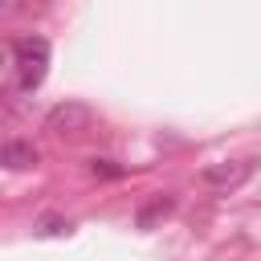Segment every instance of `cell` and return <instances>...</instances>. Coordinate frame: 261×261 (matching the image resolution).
I'll return each instance as SVG.
<instances>
[{
    "instance_id": "6da1fadb",
    "label": "cell",
    "mask_w": 261,
    "mask_h": 261,
    "mask_svg": "<svg viewBox=\"0 0 261 261\" xmlns=\"http://www.w3.org/2000/svg\"><path fill=\"white\" fill-rule=\"evenodd\" d=\"M12 57H16V69H20V86L33 90L45 82V69H49V41L45 37H20L12 45Z\"/></svg>"
},
{
    "instance_id": "7a4b0ae2",
    "label": "cell",
    "mask_w": 261,
    "mask_h": 261,
    "mask_svg": "<svg viewBox=\"0 0 261 261\" xmlns=\"http://www.w3.org/2000/svg\"><path fill=\"white\" fill-rule=\"evenodd\" d=\"M90 122H94V110L82 102H61L45 114V130H53V135H82Z\"/></svg>"
},
{
    "instance_id": "3957f363",
    "label": "cell",
    "mask_w": 261,
    "mask_h": 261,
    "mask_svg": "<svg viewBox=\"0 0 261 261\" xmlns=\"http://www.w3.org/2000/svg\"><path fill=\"white\" fill-rule=\"evenodd\" d=\"M249 171H253V163H245V159H232V163H208V167H204V184L216 188V192H228V188L245 184Z\"/></svg>"
},
{
    "instance_id": "277c9868",
    "label": "cell",
    "mask_w": 261,
    "mask_h": 261,
    "mask_svg": "<svg viewBox=\"0 0 261 261\" xmlns=\"http://www.w3.org/2000/svg\"><path fill=\"white\" fill-rule=\"evenodd\" d=\"M0 163L12 167V171H24V167L37 163V147L24 143V139H8V143H0Z\"/></svg>"
},
{
    "instance_id": "5b68a950",
    "label": "cell",
    "mask_w": 261,
    "mask_h": 261,
    "mask_svg": "<svg viewBox=\"0 0 261 261\" xmlns=\"http://www.w3.org/2000/svg\"><path fill=\"white\" fill-rule=\"evenodd\" d=\"M171 208H175V196H155V200H147V204L139 208L135 224H139V228H155V220H163Z\"/></svg>"
},
{
    "instance_id": "8992f818",
    "label": "cell",
    "mask_w": 261,
    "mask_h": 261,
    "mask_svg": "<svg viewBox=\"0 0 261 261\" xmlns=\"http://www.w3.org/2000/svg\"><path fill=\"white\" fill-rule=\"evenodd\" d=\"M90 171H94V175H102V179H122V175H126V167H118L114 159H94V163H90Z\"/></svg>"
},
{
    "instance_id": "52a82bcc",
    "label": "cell",
    "mask_w": 261,
    "mask_h": 261,
    "mask_svg": "<svg viewBox=\"0 0 261 261\" xmlns=\"http://www.w3.org/2000/svg\"><path fill=\"white\" fill-rule=\"evenodd\" d=\"M37 232H41V237H61V232H69V224H65V220H57V216H49Z\"/></svg>"
}]
</instances>
